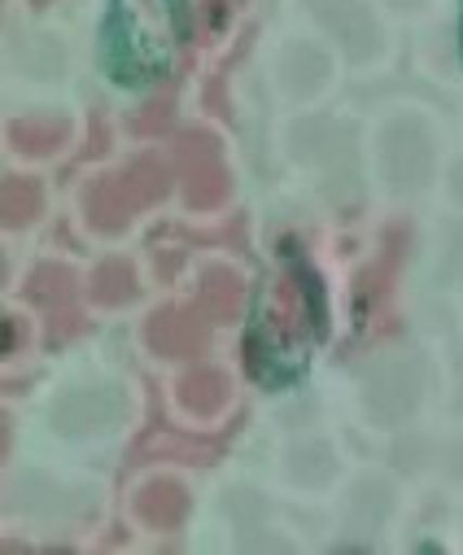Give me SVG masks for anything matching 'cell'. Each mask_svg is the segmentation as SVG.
I'll return each mask as SVG.
<instances>
[{
	"label": "cell",
	"mask_w": 463,
	"mask_h": 555,
	"mask_svg": "<svg viewBox=\"0 0 463 555\" xmlns=\"http://www.w3.org/2000/svg\"><path fill=\"white\" fill-rule=\"evenodd\" d=\"M14 346H18V328H14V320H10V324H5V350L14 354Z\"/></svg>",
	"instance_id": "7c38bea8"
},
{
	"label": "cell",
	"mask_w": 463,
	"mask_h": 555,
	"mask_svg": "<svg viewBox=\"0 0 463 555\" xmlns=\"http://www.w3.org/2000/svg\"><path fill=\"white\" fill-rule=\"evenodd\" d=\"M136 512H140V520L153 525V529H176V525L184 520V512H189V494H184V486H176V481H153V486L140 490Z\"/></svg>",
	"instance_id": "8992f818"
},
{
	"label": "cell",
	"mask_w": 463,
	"mask_h": 555,
	"mask_svg": "<svg viewBox=\"0 0 463 555\" xmlns=\"http://www.w3.org/2000/svg\"><path fill=\"white\" fill-rule=\"evenodd\" d=\"M163 193H167V171L153 163V158H140V163H131L123 176H110V180H101V184L92 189V197H88L92 228L114 232V228H123L140 206L158 202Z\"/></svg>",
	"instance_id": "3957f363"
},
{
	"label": "cell",
	"mask_w": 463,
	"mask_h": 555,
	"mask_svg": "<svg viewBox=\"0 0 463 555\" xmlns=\"http://www.w3.org/2000/svg\"><path fill=\"white\" fill-rule=\"evenodd\" d=\"M149 346L158 354H171V359H184V354H197L206 346V328L193 311H163L158 320H149L144 328Z\"/></svg>",
	"instance_id": "5b68a950"
},
{
	"label": "cell",
	"mask_w": 463,
	"mask_h": 555,
	"mask_svg": "<svg viewBox=\"0 0 463 555\" xmlns=\"http://www.w3.org/2000/svg\"><path fill=\"white\" fill-rule=\"evenodd\" d=\"M236 307H241V281L223 267H210L202 275V311L210 320H232Z\"/></svg>",
	"instance_id": "ba28073f"
},
{
	"label": "cell",
	"mask_w": 463,
	"mask_h": 555,
	"mask_svg": "<svg viewBox=\"0 0 463 555\" xmlns=\"http://www.w3.org/2000/svg\"><path fill=\"white\" fill-rule=\"evenodd\" d=\"M40 215V189L36 180H10L5 184V219L10 223H27Z\"/></svg>",
	"instance_id": "8fae6325"
},
{
	"label": "cell",
	"mask_w": 463,
	"mask_h": 555,
	"mask_svg": "<svg viewBox=\"0 0 463 555\" xmlns=\"http://www.w3.org/2000/svg\"><path fill=\"white\" fill-rule=\"evenodd\" d=\"M10 135H14V145H23L27 154H49L66 141V122H14Z\"/></svg>",
	"instance_id": "30bf717a"
},
{
	"label": "cell",
	"mask_w": 463,
	"mask_h": 555,
	"mask_svg": "<svg viewBox=\"0 0 463 555\" xmlns=\"http://www.w3.org/2000/svg\"><path fill=\"white\" fill-rule=\"evenodd\" d=\"M184 36V0H114L110 14V66L123 83L167 75Z\"/></svg>",
	"instance_id": "7a4b0ae2"
},
{
	"label": "cell",
	"mask_w": 463,
	"mask_h": 555,
	"mask_svg": "<svg viewBox=\"0 0 463 555\" xmlns=\"http://www.w3.org/2000/svg\"><path fill=\"white\" fill-rule=\"evenodd\" d=\"M131 294H136V285H131V267L127 262H105L92 275V302H101V307H118Z\"/></svg>",
	"instance_id": "9c48e42d"
},
{
	"label": "cell",
	"mask_w": 463,
	"mask_h": 555,
	"mask_svg": "<svg viewBox=\"0 0 463 555\" xmlns=\"http://www.w3.org/2000/svg\"><path fill=\"white\" fill-rule=\"evenodd\" d=\"M280 271L262 294L254 337H249V367L262 376H293L306 363V350L324 328V298L320 275L297 254L293 241L280 245Z\"/></svg>",
	"instance_id": "6da1fadb"
},
{
	"label": "cell",
	"mask_w": 463,
	"mask_h": 555,
	"mask_svg": "<svg viewBox=\"0 0 463 555\" xmlns=\"http://www.w3.org/2000/svg\"><path fill=\"white\" fill-rule=\"evenodd\" d=\"M180 163H184V193L193 206H219L228 197V171L215 154V145L206 135H193V141L180 145Z\"/></svg>",
	"instance_id": "277c9868"
},
{
	"label": "cell",
	"mask_w": 463,
	"mask_h": 555,
	"mask_svg": "<svg viewBox=\"0 0 463 555\" xmlns=\"http://www.w3.org/2000/svg\"><path fill=\"white\" fill-rule=\"evenodd\" d=\"M180 402L193 411V415H215L223 411L228 402V376L223 372H210V367H197L180 380Z\"/></svg>",
	"instance_id": "52a82bcc"
}]
</instances>
